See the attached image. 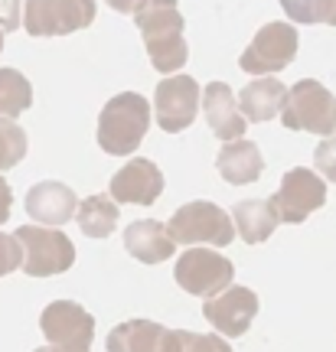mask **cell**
Instances as JSON below:
<instances>
[{"label": "cell", "instance_id": "16", "mask_svg": "<svg viewBox=\"0 0 336 352\" xmlns=\"http://www.w3.org/2000/svg\"><path fill=\"white\" fill-rule=\"evenodd\" d=\"M26 212H30V219L39 222V226L59 228V226H65L69 219H75L78 199H75V192L65 186V183L43 179V183H36V186L26 192Z\"/></svg>", "mask_w": 336, "mask_h": 352}, {"label": "cell", "instance_id": "28", "mask_svg": "<svg viewBox=\"0 0 336 352\" xmlns=\"http://www.w3.org/2000/svg\"><path fill=\"white\" fill-rule=\"evenodd\" d=\"M17 26H23V20H20V0H0V30L13 33Z\"/></svg>", "mask_w": 336, "mask_h": 352}, {"label": "cell", "instance_id": "13", "mask_svg": "<svg viewBox=\"0 0 336 352\" xmlns=\"http://www.w3.org/2000/svg\"><path fill=\"white\" fill-rule=\"evenodd\" d=\"M108 192L114 196V202H131V206H154L163 192V173L160 166L137 157L131 164H125L108 183Z\"/></svg>", "mask_w": 336, "mask_h": 352}, {"label": "cell", "instance_id": "8", "mask_svg": "<svg viewBox=\"0 0 336 352\" xmlns=\"http://www.w3.org/2000/svg\"><path fill=\"white\" fill-rule=\"evenodd\" d=\"M297 30L294 23H284V20H274V23L262 26L255 39H251L245 52H242V72L249 76H268V72H281L294 63L297 56Z\"/></svg>", "mask_w": 336, "mask_h": 352}, {"label": "cell", "instance_id": "23", "mask_svg": "<svg viewBox=\"0 0 336 352\" xmlns=\"http://www.w3.org/2000/svg\"><path fill=\"white\" fill-rule=\"evenodd\" d=\"M26 131L10 118H0V173L17 166L26 157Z\"/></svg>", "mask_w": 336, "mask_h": 352}, {"label": "cell", "instance_id": "29", "mask_svg": "<svg viewBox=\"0 0 336 352\" xmlns=\"http://www.w3.org/2000/svg\"><path fill=\"white\" fill-rule=\"evenodd\" d=\"M10 209H13V189L7 183V176H0V226L10 219Z\"/></svg>", "mask_w": 336, "mask_h": 352}, {"label": "cell", "instance_id": "4", "mask_svg": "<svg viewBox=\"0 0 336 352\" xmlns=\"http://www.w3.org/2000/svg\"><path fill=\"white\" fill-rule=\"evenodd\" d=\"M167 228H170L174 241L189 245V248L200 245V241L225 248V245H232V239H235V232H238L235 219L225 212V209H219L216 202H206V199L180 206V209L170 215Z\"/></svg>", "mask_w": 336, "mask_h": 352}, {"label": "cell", "instance_id": "5", "mask_svg": "<svg viewBox=\"0 0 336 352\" xmlns=\"http://www.w3.org/2000/svg\"><path fill=\"white\" fill-rule=\"evenodd\" d=\"M23 245V271L30 277H52L63 274L75 264V245L59 228L23 226L13 232Z\"/></svg>", "mask_w": 336, "mask_h": 352}, {"label": "cell", "instance_id": "2", "mask_svg": "<svg viewBox=\"0 0 336 352\" xmlns=\"http://www.w3.org/2000/svg\"><path fill=\"white\" fill-rule=\"evenodd\" d=\"M150 127V104L137 91L114 95L98 114V147L112 157H127L140 147Z\"/></svg>", "mask_w": 336, "mask_h": 352}, {"label": "cell", "instance_id": "3", "mask_svg": "<svg viewBox=\"0 0 336 352\" xmlns=\"http://www.w3.org/2000/svg\"><path fill=\"white\" fill-rule=\"evenodd\" d=\"M281 124L287 131H311L317 138H333L336 134V98L326 85L317 78H300L291 88L281 114Z\"/></svg>", "mask_w": 336, "mask_h": 352}, {"label": "cell", "instance_id": "6", "mask_svg": "<svg viewBox=\"0 0 336 352\" xmlns=\"http://www.w3.org/2000/svg\"><path fill=\"white\" fill-rule=\"evenodd\" d=\"M95 0H26L23 26L30 36H69L95 23Z\"/></svg>", "mask_w": 336, "mask_h": 352}, {"label": "cell", "instance_id": "24", "mask_svg": "<svg viewBox=\"0 0 336 352\" xmlns=\"http://www.w3.org/2000/svg\"><path fill=\"white\" fill-rule=\"evenodd\" d=\"M281 10L294 23H326L333 0H281Z\"/></svg>", "mask_w": 336, "mask_h": 352}, {"label": "cell", "instance_id": "31", "mask_svg": "<svg viewBox=\"0 0 336 352\" xmlns=\"http://www.w3.org/2000/svg\"><path fill=\"white\" fill-rule=\"evenodd\" d=\"M33 352H72V349H63V346H39V349H33Z\"/></svg>", "mask_w": 336, "mask_h": 352}, {"label": "cell", "instance_id": "17", "mask_svg": "<svg viewBox=\"0 0 336 352\" xmlns=\"http://www.w3.org/2000/svg\"><path fill=\"white\" fill-rule=\"evenodd\" d=\"M125 248L127 254H134L140 264H160L174 254L176 241L170 235V228L157 222V219H140L125 228Z\"/></svg>", "mask_w": 336, "mask_h": 352}, {"label": "cell", "instance_id": "21", "mask_svg": "<svg viewBox=\"0 0 336 352\" xmlns=\"http://www.w3.org/2000/svg\"><path fill=\"white\" fill-rule=\"evenodd\" d=\"M75 222L85 232L88 239H108L118 226V202H114L112 192H95L88 199L78 202V212H75Z\"/></svg>", "mask_w": 336, "mask_h": 352}, {"label": "cell", "instance_id": "26", "mask_svg": "<svg viewBox=\"0 0 336 352\" xmlns=\"http://www.w3.org/2000/svg\"><path fill=\"white\" fill-rule=\"evenodd\" d=\"M17 267H23V245H20L17 235L0 232V277L13 274Z\"/></svg>", "mask_w": 336, "mask_h": 352}, {"label": "cell", "instance_id": "12", "mask_svg": "<svg viewBox=\"0 0 336 352\" xmlns=\"http://www.w3.org/2000/svg\"><path fill=\"white\" fill-rule=\"evenodd\" d=\"M202 316L209 320L216 333H225V336H242L249 333L251 320L258 316V294L249 287H232L216 294L202 303Z\"/></svg>", "mask_w": 336, "mask_h": 352}, {"label": "cell", "instance_id": "20", "mask_svg": "<svg viewBox=\"0 0 336 352\" xmlns=\"http://www.w3.org/2000/svg\"><path fill=\"white\" fill-rule=\"evenodd\" d=\"M232 219L245 245H262L274 235V228L281 222V215L274 209L271 199H245L232 206Z\"/></svg>", "mask_w": 336, "mask_h": 352}, {"label": "cell", "instance_id": "32", "mask_svg": "<svg viewBox=\"0 0 336 352\" xmlns=\"http://www.w3.org/2000/svg\"><path fill=\"white\" fill-rule=\"evenodd\" d=\"M330 26H336V0H333V10H330V20H326Z\"/></svg>", "mask_w": 336, "mask_h": 352}, {"label": "cell", "instance_id": "11", "mask_svg": "<svg viewBox=\"0 0 336 352\" xmlns=\"http://www.w3.org/2000/svg\"><path fill=\"white\" fill-rule=\"evenodd\" d=\"M39 329L50 340V346L88 352L95 340V316L75 300H52L39 316Z\"/></svg>", "mask_w": 336, "mask_h": 352}, {"label": "cell", "instance_id": "30", "mask_svg": "<svg viewBox=\"0 0 336 352\" xmlns=\"http://www.w3.org/2000/svg\"><path fill=\"white\" fill-rule=\"evenodd\" d=\"M105 3H108L112 10H118V13H131V16H134V13L140 10L147 0H105Z\"/></svg>", "mask_w": 336, "mask_h": 352}, {"label": "cell", "instance_id": "9", "mask_svg": "<svg viewBox=\"0 0 336 352\" xmlns=\"http://www.w3.org/2000/svg\"><path fill=\"white\" fill-rule=\"evenodd\" d=\"M202 104V88L193 76H167L154 91V111H157V124L167 134H180L196 121V111Z\"/></svg>", "mask_w": 336, "mask_h": 352}, {"label": "cell", "instance_id": "1", "mask_svg": "<svg viewBox=\"0 0 336 352\" xmlns=\"http://www.w3.org/2000/svg\"><path fill=\"white\" fill-rule=\"evenodd\" d=\"M134 26L144 36V50L157 72H180L189 59L187 46V20L176 0H147L134 13Z\"/></svg>", "mask_w": 336, "mask_h": 352}, {"label": "cell", "instance_id": "7", "mask_svg": "<svg viewBox=\"0 0 336 352\" xmlns=\"http://www.w3.org/2000/svg\"><path fill=\"white\" fill-rule=\"evenodd\" d=\"M174 277L187 294L209 300V297L232 287L235 264L229 261L225 254H216L212 248H187L180 254V261H176Z\"/></svg>", "mask_w": 336, "mask_h": 352}, {"label": "cell", "instance_id": "10", "mask_svg": "<svg viewBox=\"0 0 336 352\" xmlns=\"http://www.w3.org/2000/svg\"><path fill=\"white\" fill-rule=\"evenodd\" d=\"M271 202L277 215H281V222L300 226L326 202V179L317 176L313 170H307V166H294V170L284 173L281 189L271 196Z\"/></svg>", "mask_w": 336, "mask_h": 352}, {"label": "cell", "instance_id": "14", "mask_svg": "<svg viewBox=\"0 0 336 352\" xmlns=\"http://www.w3.org/2000/svg\"><path fill=\"white\" fill-rule=\"evenodd\" d=\"M108 352H180V329L154 320H127L112 329Z\"/></svg>", "mask_w": 336, "mask_h": 352}, {"label": "cell", "instance_id": "19", "mask_svg": "<svg viewBox=\"0 0 336 352\" xmlns=\"http://www.w3.org/2000/svg\"><path fill=\"white\" fill-rule=\"evenodd\" d=\"M216 166H219V173H222L225 183H232V186H242V183H255L264 170V157H262V147L255 144V140H229L219 157H216Z\"/></svg>", "mask_w": 336, "mask_h": 352}, {"label": "cell", "instance_id": "18", "mask_svg": "<svg viewBox=\"0 0 336 352\" xmlns=\"http://www.w3.org/2000/svg\"><path fill=\"white\" fill-rule=\"evenodd\" d=\"M287 95H291V88H287L281 78L262 76V78H255V82H249V85L242 88L238 108H242V114H245L249 121L262 124V121H271L274 114H284Z\"/></svg>", "mask_w": 336, "mask_h": 352}, {"label": "cell", "instance_id": "27", "mask_svg": "<svg viewBox=\"0 0 336 352\" xmlns=\"http://www.w3.org/2000/svg\"><path fill=\"white\" fill-rule=\"evenodd\" d=\"M313 166L320 170V176H326L330 183H336V134L320 140V147L313 151Z\"/></svg>", "mask_w": 336, "mask_h": 352}, {"label": "cell", "instance_id": "22", "mask_svg": "<svg viewBox=\"0 0 336 352\" xmlns=\"http://www.w3.org/2000/svg\"><path fill=\"white\" fill-rule=\"evenodd\" d=\"M33 108V85L17 69H0V118L17 121L23 111Z\"/></svg>", "mask_w": 336, "mask_h": 352}, {"label": "cell", "instance_id": "25", "mask_svg": "<svg viewBox=\"0 0 336 352\" xmlns=\"http://www.w3.org/2000/svg\"><path fill=\"white\" fill-rule=\"evenodd\" d=\"M180 352H232V346H229V340L216 336V333L180 329Z\"/></svg>", "mask_w": 336, "mask_h": 352}, {"label": "cell", "instance_id": "33", "mask_svg": "<svg viewBox=\"0 0 336 352\" xmlns=\"http://www.w3.org/2000/svg\"><path fill=\"white\" fill-rule=\"evenodd\" d=\"M0 52H3V30H0Z\"/></svg>", "mask_w": 336, "mask_h": 352}, {"label": "cell", "instance_id": "15", "mask_svg": "<svg viewBox=\"0 0 336 352\" xmlns=\"http://www.w3.org/2000/svg\"><path fill=\"white\" fill-rule=\"evenodd\" d=\"M202 111H206V124L212 127V134L219 140H238L245 138V114L238 108L235 91L225 82H209L202 88Z\"/></svg>", "mask_w": 336, "mask_h": 352}]
</instances>
